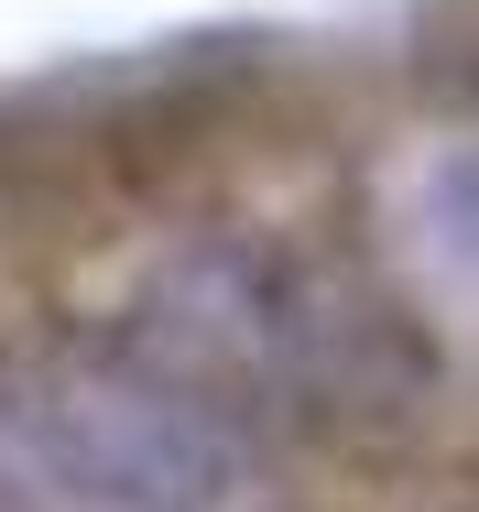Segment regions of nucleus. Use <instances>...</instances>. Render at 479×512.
Segmentation results:
<instances>
[{"instance_id":"obj_1","label":"nucleus","mask_w":479,"mask_h":512,"mask_svg":"<svg viewBox=\"0 0 479 512\" xmlns=\"http://www.w3.org/2000/svg\"><path fill=\"white\" fill-rule=\"evenodd\" d=\"M0 469L33 512H218L240 436L142 360H0Z\"/></svg>"}]
</instances>
